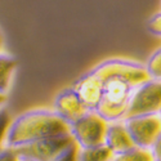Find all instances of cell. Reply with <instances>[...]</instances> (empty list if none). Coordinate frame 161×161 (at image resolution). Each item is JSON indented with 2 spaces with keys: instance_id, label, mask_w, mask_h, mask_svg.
Segmentation results:
<instances>
[{
  "instance_id": "cell-1",
  "label": "cell",
  "mask_w": 161,
  "mask_h": 161,
  "mask_svg": "<svg viewBox=\"0 0 161 161\" xmlns=\"http://www.w3.org/2000/svg\"><path fill=\"white\" fill-rule=\"evenodd\" d=\"M70 134V126L52 111H29L10 123L5 133L7 148L31 144L37 141Z\"/></svg>"
},
{
  "instance_id": "cell-2",
  "label": "cell",
  "mask_w": 161,
  "mask_h": 161,
  "mask_svg": "<svg viewBox=\"0 0 161 161\" xmlns=\"http://www.w3.org/2000/svg\"><path fill=\"white\" fill-rule=\"evenodd\" d=\"M134 88L121 79H107L103 81L102 94L94 110L106 123L121 120L126 112Z\"/></svg>"
},
{
  "instance_id": "cell-3",
  "label": "cell",
  "mask_w": 161,
  "mask_h": 161,
  "mask_svg": "<svg viewBox=\"0 0 161 161\" xmlns=\"http://www.w3.org/2000/svg\"><path fill=\"white\" fill-rule=\"evenodd\" d=\"M90 74L99 79L102 83L104 80L112 77L121 79L128 84H130L134 89L150 80L144 66L125 59H108L94 67L90 71Z\"/></svg>"
},
{
  "instance_id": "cell-4",
  "label": "cell",
  "mask_w": 161,
  "mask_h": 161,
  "mask_svg": "<svg viewBox=\"0 0 161 161\" xmlns=\"http://www.w3.org/2000/svg\"><path fill=\"white\" fill-rule=\"evenodd\" d=\"M161 107V84L156 80H148L147 83L136 88L130 97L126 112L123 120L158 115Z\"/></svg>"
},
{
  "instance_id": "cell-5",
  "label": "cell",
  "mask_w": 161,
  "mask_h": 161,
  "mask_svg": "<svg viewBox=\"0 0 161 161\" xmlns=\"http://www.w3.org/2000/svg\"><path fill=\"white\" fill-rule=\"evenodd\" d=\"M107 123L97 114L88 112L70 126V134L80 150L93 148L103 144Z\"/></svg>"
},
{
  "instance_id": "cell-6",
  "label": "cell",
  "mask_w": 161,
  "mask_h": 161,
  "mask_svg": "<svg viewBox=\"0 0 161 161\" xmlns=\"http://www.w3.org/2000/svg\"><path fill=\"white\" fill-rule=\"evenodd\" d=\"M72 142L74 139L71 134H67V136L48 138L34 142L31 144L10 148V151L17 156V158H25L30 161H52Z\"/></svg>"
},
{
  "instance_id": "cell-7",
  "label": "cell",
  "mask_w": 161,
  "mask_h": 161,
  "mask_svg": "<svg viewBox=\"0 0 161 161\" xmlns=\"http://www.w3.org/2000/svg\"><path fill=\"white\" fill-rule=\"evenodd\" d=\"M124 128L130 137L134 147L150 150L160 138L161 124L158 115L139 116L124 120Z\"/></svg>"
},
{
  "instance_id": "cell-8",
  "label": "cell",
  "mask_w": 161,
  "mask_h": 161,
  "mask_svg": "<svg viewBox=\"0 0 161 161\" xmlns=\"http://www.w3.org/2000/svg\"><path fill=\"white\" fill-rule=\"evenodd\" d=\"M53 112L66 125L72 126L89 111L85 108V106L81 103V101L77 98V96L75 94V92L72 89H66L56 97L54 111Z\"/></svg>"
},
{
  "instance_id": "cell-9",
  "label": "cell",
  "mask_w": 161,
  "mask_h": 161,
  "mask_svg": "<svg viewBox=\"0 0 161 161\" xmlns=\"http://www.w3.org/2000/svg\"><path fill=\"white\" fill-rule=\"evenodd\" d=\"M102 86L103 83L101 80L89 72L77 80L72 90L75 92L77 98L81 101V103L85 106V108L89 112H94L102 94Z\"/></svg>"
},
{
  "instance_id": "cell-10",
  "label": "cell",
  "mask_w": 161,
  "mask_h": 161,
  "mask_svg": "<svg viewBox=\"0 0 161 161\" xmlns=\"http://www.w3.org/2000/svg\"><path fill=\"white\" fill-rule=\"evenodd\" d=\"M103 144L111 151L114 156L123 153L130 148H133L134 144L128 136V133L124 128V124L115 123L111 125H107Z\"/></svg>"
},
{
  "instance_id": "cell-11",
  "label": "cell",
  "mask_w": 161,
  "mask_h": 161,
  "mask_svg": "<svg viewBox=\"0 0 161 161\" xmlns=\"http://www.w3.org/2000/svg\"><path fill=\"white\" fill-rule=\"evenodd\" d=\"M17 66L16 58L7 54H0V94H5L9 88L10 79Z\"/></svg>"
},
{
  "instance_id": "cell-12",
  "label": "cell",
  "mask_w": 161,
  "mask_h": 161,
  "mask_svg": "<svg viewBox=\"0 0 161 161\" xmlns=\"http://www.w3.org/2000/svg\"><path fill=\"white\" fill-rule=\"evenodd\" d=\"M114 155L104 144L93 147V148H85L77 151L76 161H111Z\"/></svg>"
},
{
  "instance_id": "cell-13",
  "label": "cell",
  "mask_w": 161,
  "mask_h": 161,
  "mask_svg": "<svg viewBox=\"0 0 161 161\" xmlns=\"http://www.w3.org/2000/svg\"><path fill=\"white\" fill-rule=\"evenodd\" d=\"M111 161H155L152 153L150 150H143L138 147H133V148L116 155L112 157Z\"/></svg>"
},
{
  "instance_id": "cell-14",
  "label": "cell",
  "mask_w": 161,
  "mask_h": 161,
  "mask_svg": "<svg viewBox=\"0 0 161 161\" xmlns=\"http://www.w3.org/2000/svg\"><path fill=\"white\" fill-rule=\"evenodd\" d=\"M144 69H146V72L148 75L150 80L160 81V76H161V52H160V49L156 50L150 57Z\"/></svg>"
},
{
  "instance_id": "cell-15",
  "label": "cell",
  "mask_w": 161,
  "mask_h": 161,
  "mask_svg": "<svg viewBox=\"0 0 161 161\" xmlns=\"http://www.w3.org/2000/svg\"><path fill=\"white\" fill-rule=\"evenodd\" d=\"M77 151H79V147L74 141L71 144L67 146L66 148L61 153H58L52 161H76L77 160Z\"/></svg>"
},
{
  "instance_id": "cell-16",
  "label": "cell",
  "mask_w": 161,
  "mask_h": 161,
  "mask_svg": "<svg viewBox=\"0 0 161 161\" xmlns=\"http://www.w3.org/2000/svg\"><path fill=\"white\" fill-rule=\"evenodd\" d=\"M147 30L152 35H156V36L161 35V14H160V12L156 13L155 16H152L150 18V21L147 22Z\"/></svg>"
},
{
  "instance_id": "cell-17",
  "label": "cell",
  "mask_w": 161,
  "mask_h": 161,
  "mask_svg": "<svg viewBox=\"0 0 161 161\" xmlns=\"http://www.w3.org/2000/svg\"><path fill=\"white\" fill-rule=\"evenodd\" d=\"M10 124V117L5 108H0V144L3 142V138L7 133V129Z\"/></svg>"
},
{
  "instance_id": "cell-18",
  "label": "cell",
  "mask_w": 161,
  "mask_h": 161,
  "mask_svg": "<svg viewBox=\"0 0 161 161\" xmlns=\"http://www.w3.org/2000/svg\"><path fill=\"white\" fill-rule=\"evenodd\" d=\"M0 161H18V158L9 148H7L0 151Z\"/></svg>"
},
{
  "instance_id": "cell-19",
  "label": "cell",
  "mask_w": 161,
  "mask_h": 161,
  "mask_svg": "<svg viewBox=\"0 0 161 161\" xmlns=\"http://www.w3.org/2000/svg\"><path fill=\"white\" fill-rule=\"evenodd\" d=\"M5 101H7V97H5V96H3V94H0V106H2Z\"/></svg>"
},
{
  "instance_id": "cell-20",
  "label": "cell",
  "mask_w": 161,
  "mask_h": 161,
  "mask_svg": "<svg viewBox=\"0 0 161 161\" xmlns=\"http://www.w3.org/2000/svg\"><path fill=\"white\" fill-rule=\"evenodd\" d=\"M2 44H3V39H2V35H0V48H2Z\"/></svg>"
},
{
  "instance_id": "cell-21",
  "label": "cell",
  "mask_w": 161,
  "mask_h": 161,
  "mask_svg": "<svg viewBox=\"0 0 161 161\" xmlns=\"http://www.w3.org/2000/svg\"><path fill=\"white\" fill-rule=\"evenodd\" d=\"M18 161H30V160H25V158H18Z\"/></svg>"
}]
</instances>
